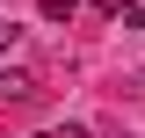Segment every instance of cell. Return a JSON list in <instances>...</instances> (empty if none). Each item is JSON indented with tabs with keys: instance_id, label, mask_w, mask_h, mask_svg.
<instances>
[{
	"instance_id": "cell-1",
	"label": "cell",
	"mask_w": 145,
	"mask_h": 138,
	"mask_svg": "<svg viewBox=\"0 0 145 138\" xmlns=\"http://www.w3.org/2000/svg\"><path fill=\"white\" fill-rule=\"evenodd\" d=\"M29 95H36V73H0V102H29Z\"/></svg>"
},
{
	"instance_id": "cell-2",
	"label": "cell",
	"mask_w": 145,
	"mask_h": 138,
	"mask_svg": "<svg viewBox=\"0 0 145 138\" xmlns=\"http://www.w3.org/2000/svg\"><path fill=\"white\" fill-rule=\"evenodd\" d=\"M80 15V0H44V22H72Z\"/></svg>"
},
{
	"instance_id": "cell-3",
	"label": "cell",
	"mask_w": 145,
	"mask_h": 138,
	"mask_svg": "<svg viewBox=\"0 0 145 138\" xmlns=\"http://www.w3.org/2000/svg\"><path fill=\"white\" fill-rule=\"evenodd\" d=\"M15 44H22V29H0V58H7V51H15Z\"/></svg>"
},
{
	"instance_id": "cell-4",
	"label": "cell",
	"mask_w": 145,
	"mask_h": 138,
	"mask_svg": "<svg viewBox=\"0 0 145 138\" xmlns=\"http://www.w3.org/2000/svg\"><path fill=\"white\" fill-rule=\"evenodd\" d=\"M58 138H87V124H65V131H58Z\"/></svg>"
},
{
	"instance_id": "cell-5",
	"label": "cell",
	"mask_w": 145,
	"mask_h": 138,
	"mask_svg": "<svg viewBox=\"0 0 145 138\" xmlns=\"http://www.w3.org/2000/svg\"><path fill=\"white\" fill-rule=\"evenodd\" d=\"M138 95H145V66H138Z\"/></svg>"
}]
</instances>
